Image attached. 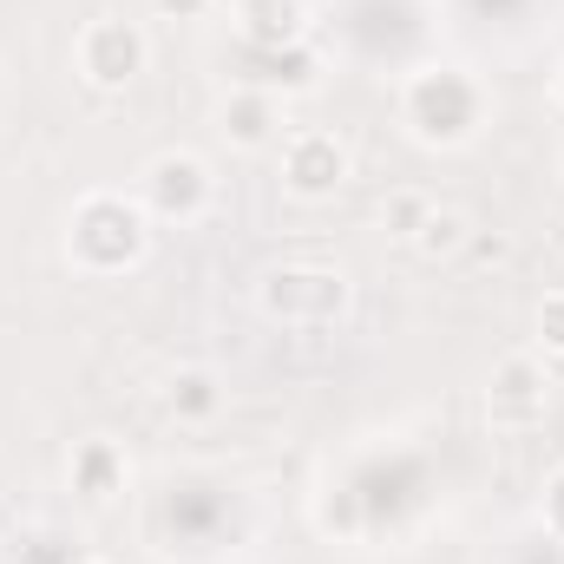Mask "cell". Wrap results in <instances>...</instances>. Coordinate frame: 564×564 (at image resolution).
<instances>
[{
	"instance_id": "1",
	"label": "cell",
	"mask_w": 564,
	"mask_h": 564,
	"mask_svg": "<svg viewBox=\"0 0 564 564\" xmlns=\"http://www.w3.org/2000/svg\"><path fill=\"white\" fill-rule=\"evenodd\" d=\"M401 119L414 126L421 144H466L479 132V119H486V93L459 66H421L401 86Z\"/></svg>"
},
{
	"instance_id": "2",
	"label": "cell",
	"mask_w": 564,
	"mask_h": 564,
	"mask_svg": "<svg viewBox=\"0 0 564 564\" xmlns=\"http://www.w3.org/2000/svg\"><path fill=\"white\" fill-rule=\"evenodd\" d=\"M144 237H151V217H144L139 197L99 191V197H86V204L73 210L66 257H73L79 270H93V276H112V270H126V263L144 257Z\"/></svg>"
},
{
	"instance_id": "3",
	"label": "cell",
	"mask_w": 564,
	"mask_h": 564,
	"mask_svg": "<svg viewBox=\"0 0 564 564\" xmlns=\"http://www.w3.org/2000/svg\"><path fill=\"white\" fill-rule=\"evenodd\" d=\"M217 197V177L197 151H158L139 171V204L158 224H197Z\"/></svg>"
},
{
	"instance_id": "4",
	"label": "cell",
	"mask_w": 564,
	"mask_h": 564,
	"mask_svg": "<svg viewBox=\"0 0 564 564\" xmlns=\"http://www.w3.org/2000/svg\"><path fill=\"white\" fill-rule=\"evenodd\" d=\"M73 59H79V73H86V86H99V93H126V86H139V73L151 66V40H144L139 20H93L86 33H79V46H73Z\"/></svg>"
},
{
	"instance_id": "5",
	"label": "cell",
	"mask_w": 564,
	"mask_h": 564,
	"mask_svg": "<svg viewBox=\"0 0 564 564\" xmlns=\"http://www.w3.org/2000/svg\"><path fill=\"white\" fill-rule=\"evenodd\" d=\"M552 408V375L539 355H506L486 381V421L499 433H532Z\"/></svg>"
},
{
	"instance_id": "6",
	"label": "cell",
	"mask_w": 564,
	"mask_h": 564,
	"mask_svg": "<svg viewBox=\"0 0 564 564\" xmlns=\"http://www.w3.org/2000/svg\"><path fill=\"white\" fill-rule=\"evenodd\" d=\"M341 302H348L341 270L289 263V270H276V276L263 282V308H270L276 322H295V328H322V322H335V315H341Z\"/></svg>"
},
{
	"instance_id": "7",
	"label": "cell",
	"mask_w": 564,
	"mask_h": 564,
	"mask_svg": "<svg viewBox=\"0 0 564 564\" xmlns=\"http://www.w3.org/2000/svg\"><path fill=\"white\" fill-rule=\"evenodd\" d=\"M341 184H348V144L335 139V132H315V126L282 132V191H289V197L322 204V197H335Z\"/></svg>"
},
{
	"instance_id": "8",
	"label": "cell",
	"mask_w": 564,
	"mask_h": 564,
	"mask_svg": "<svg viewBox=\"0 0 564 564\" xmlns=\"http://www.w3.org/2000/svg\"><path fill=\"white\" fill-rule=\"evenodd\" d=\"M66 479H73V492H79L86 506H112V499H126V486H132V459H126V446H119V440L93 433V440H79V446H73Z\"/></svg>"
},
{
	"instance_id": "9",
	"label": "cell",
	"mask_w": 564,
	"mask_h": 564,
	"mask_svg": "<svg viewBox=\"0 0 564 564\" xmlns=\"http://www.w3.org/2000/svg\"><path fill=\"white\" fill-rule=\"evenodd\" d=\"M217 132L237 144V151H270V144H282V99L276 93H263V86H237V93H224V106H217Z\"/></svg>"
},
{
	"instance_id": "10",
	"label": "cell",
	"mask_w": 564,
	"mask_h": 564,
	"mask_svg": "<svg viewBox=\"0 0 564 564\" xmlns=\"http://www.w3.org/2000/svg\"><path fill=\"white\" fill-rule=\"evenodd\" d=\"M237 40L250 53H282L308 40V0H237Z\"/></svg>"
},
{
	"instance_id": "11",
	"label": "cell",
	"mask_w": 564,
	"mask_h": 564,
	"mask_svg": "<svg viewBox=\"0 0 564 564\" xmlns=\"http://www.w3.org/2000/svg\"><path fill=\"white\" fill-rule=\"evenodd\" d=\"M466 237H473V230H466V217H459V210H440V204H433V210H426V224L414 230V250H421V257H453V250H459Z\"/></svg>"
},
{
	"instance_id": "12",
	"label": "cell",
	"mask_w": 564,
	"mask_h": 564,
	"mask_svg": "<svg viewBox=\"0 0 564 564\" xmlns=\"http://www.w3.org/2000/svg\"><path fill=\"white\" fill-rule=\"evenodd\" d=\"M217 408V381L204 375V368H184L177 381H171V414H184V421H204Z\"/></svg>"
},
{
	"instance_id": "13",
	"label": "cell",
	"mask_w": 564,
	"mask_h": 564,
	"mask_svg": "<svg viewBox=\"0 0 564 564\" xmlns=\"http://www.w3.org/2000/svg\"><path fill=\"white\" fill-rule=\"evenodd\" d=\"M426 210H433V204H426L421 191H401V197H388V210H381V224H388V230H394L401 243H414V230L426 224Z\"/></svg>"
},
{
	"instance_id": "14",
	"label": "cell",
	"mask_w": 564,
	"mask_h": 564,
	"mask_svg": "<svg viewBox=\"0 0 564 564\" xmlns=\"http://www.w3.org/2000/svg\"><path fill=\"white\" fill-rule=\"evenodd\" d=\"M532 328H539V348L564 361V289H552L545 302H539V315H532Z\"/></svg>"
},
{
	"instance_id": "15",
	"label": "cell",
	"mask_w": 564,
	"mask_h": 564,
	"mask_svg": "<svg viewBox=\"0 0 564 564\" xmlns=\"http://www.w3.org/2000/svg\"><path fill=\"white\" fill-rule=\"evenodd\" d=\"M545 532L564 545V466L545 479Z\"/></svg>"
},
{
	"instance_id": "16",
	"label": "cell",
	"mask_w": 564,
	"mask_h": 564,
	"mask_svg": "<svg viewBox=\"0 0 564 564\" xmlns=\"http://www.w3.org/2000/svg\"><path fill=\"white\" fill-rule=\"evenodd\" d=\"M151 7H158L164 20H204V13H210L217 0H151Z\"/></svg>"
}]
</instances>
